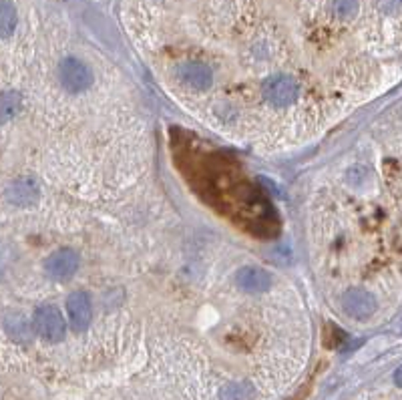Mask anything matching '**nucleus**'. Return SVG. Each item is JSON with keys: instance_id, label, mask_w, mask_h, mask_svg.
Segmentation results:
<instances>
[{"instance_id": "f03ea898", "label": "nucleus", "mask_w": 402, "mask_h": 400, "mask_svg": "<svg viewBox=\"0 0 402 400\" xmlns=\"http://www.w3.org/2000/svg\"><path fill=\"white\" fill-rule=\"evenodd\" d=\"M34 330L48 342H61L64 338V320L55 306H41L32 316Z\"/></svg>"}, {"instance_id": "9d476101", "label": "nucleus", "mask_w": 402, "mask_h": 400, "mask_svg": "<svg viewBox=\"0 0 402 400\" xmlns=\"http://www.w3.org/2000/svg\"><path fill=\"white\" fill-rule=\"evenodd\" d=\"M18 109H20V95L16 91H4L0 99V121L8 123L10 119H15Z\"/></svg>"}, {"instance_id": "20e7f679", "label": "nucleus", "mask_w": 402, "mask_h": 400, "mask_svg": "<svg viewBox=\"0 0 402 400\" xmlns=\"http://www.w3.org/2000/svg\"><path fill=\"white\" fill-rule=\"evenodd\" d=\"M66 314H69L71 328L75 332H85L93 318V306H91L89 294H85V292L71 294L66 300Z\"/></svg>"}, {"instance_id": "2eb2a0df", "label": "nucleus", "mask_w": 402, "mask_h": 400, "mask_svg": "<svg viewBox=\"0 0 402 400\" xmlns=\"http://www.w3.org/2000/svg\"><path fill=\"white\" fill-rule=\"evenodd\" d=\"M394 383H396V386H402V366L394 372Z\"/></svg>"}, {"instance_id": "1a4fd4ad", "label": "nucleus", "mask_w": 402, "mask_h": 400, "mask_svg": "<svg viewBox=\"0 0 402 400\" xmlns=\"http://www.w3.org/2000/svg\"><path fill=\"white\" fill-rule=\"evenodd\" d=\"M6 199L13 206H32L38 199V187L32 179H18L8 190H6Z\"/></svg>"}, {"instance_id": "423d86ee", "label": "nucleus", "mask_w": 402, "mask_h": 400, "mask_svg": "<svg viewBox=\"0 0 402 400\" xmlns=\"http://www.w3.org/2000/svg\"><path fill=\"white\" fill-rule=\"evenodd\" d=\"M45 268H47V273L50 280L63 282V280H69L73 273L77 272L79 256L73 250H59V252H55L52 256L48 257Z\"/></svg>"}, {"instance_id": "6e6552de", "label": "nucleus", "mask_w": 402, "mask_h": 400, "mask_svg": "<svg viewBox=\"0 0 402 400\" xmlns=\"http://www.w3.org/2000/svg\"><path fill=\"white\" fill-rule=\"evenodd\" d=\"M236 280H238V286L247 294H261V292L272 288V276L266 270L254 268V266L241 268L236 276Z\"/></svg>"}, {"instance_id": "9b49d317", "label": "nucleus", "mask_w": 402, "mask_h": 400, "mask_svg": "<svg viewBox=\"0 0 402 400\" xmlns=\"http://www.w3.org/2000/svg\"><path fill=\"white\" fill-rule=\"evenodd\" d=\"M16 29V10L8 0H2L0 4V36L8 38Z\"/></svg>"}, {"instance_id": "f257e3e1", "label": "nucleus", "mask_w": 402, "mask_h": 400, "mask_svg": "<svg viewBox=\"0 0 402 400\" xmlns=\"http://www.w3.org/2000/svg\"><path fill=\"white\" fill-rule=\"evenodd\" d=\"M261 95L273 107H288L298 99V83L288 75L270 77L261 87Z\"/></svg>"}, {"instance_id": "39448f33", "label": "nucleus", "mask_w": 402, "mask_h": 400, "mask_svg": "<svg viewBox=\"0 0 402 400\" xmlns=\"http://www.w3.org/2000/svg\"><path fill=\"white\" fill-rule=\"evenodd\" d=\"M342 308L356 320H366L376 312V300L366 290L352 288L342 296Z\"/></svg>"}, {"instance_id": "4468645a", "label": "nucleus", "mask_w": 402, "mask_h": 400, "mask_svg": "<svg viewBox=\"0 0 402 400\" xmlns=\"http://www.w3.org/2000/svg\"><path fill=\"white\" fill-rule=\"evenodd\" d=\"M376 6L386 15H394L402 8V0H376Z\"/></svg>"}, {"instance_id": "7ed1b4c3", "label": "nucleus", "mask_w": 402, "mask_h": 400, "mask_svg": "<svg viewBox=\"0 0 402 400\" xmlns=\"http://www.w3.org/2000/svg\"><path fill=\"white\" fill-rule=\"evenodd\" d=\"M59 75H61V83L69 93H80L87 91L93 85V75L89 71V66L80 63L77 59L69 57L64 59L61 66H59Z\"/></svg>"}, {"instance_id": "0eeeda50", "label": "nucleus", "mask_w": 402, "mask_h": 400, "mask_svg": "<svg viewBox=\"0 0 402 400\" xmlns=\"http://www.w3.org/2000/svg\"><path fill=\"white\" fill-rule=\"evenodd\" d=\"M177 75H179V79L183 80L187 87H192L195 91H206L213 83V77H211V71H209L208 64L197 63V61L179 64L177 66Z\"/></svg>"}, {"instance_id": "f8f14e48", "label": "nucleus", "mask_w": 402, "mask_h": 400, "mask_svg": "<svg viewBox=\"0 0 402 400\" xmlns=\"http://www.w3.org/2000/svg\"><path fill=\"white\" fill-rule=\"evenodd\" d=\"M358 0H334V15L342 20H348L356 15Z\"/></svg>"}, {"instance_id": "ddd939ff", "label": "nucleus", "mask_w": 402, "mask_h": 400, "mask_svg": "<svg viewBox=\"0 0 402 400\" xmlns=\"http://www.w3.org/2000/svg\"><path fill=\"white\" fill-rule=\"evenodd\" d=\"M252 388L247 385H229L224 390V400H250Z\"/></svg>"}]
</instances>
